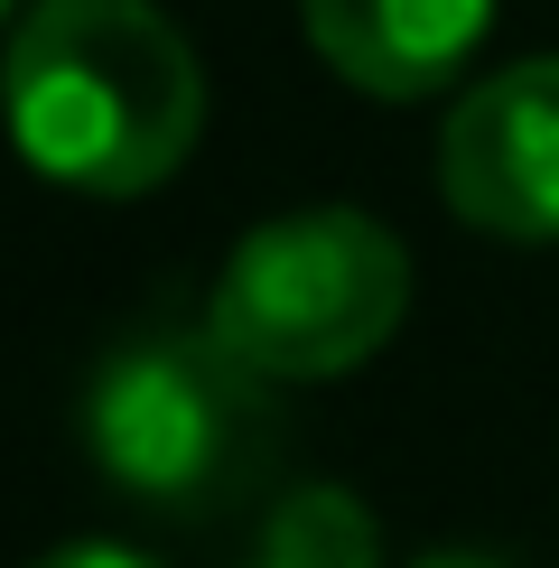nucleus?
I'll list each match as a JSON object with an SVG mask.
<instances>
[{
  "mask_svg": "<svg viewBox=\"0 0 559 568\" xmlns=\"http://www.w3.org/2000/svg\"><path fill=\"white\" fill-rule=\"evenodd\" d=\"M10 122L47 186L159 196L205 131V65L150 0H29L10 29Z\"/></svg>",
  "mask_w": 559,
  "mask_h": 568,
  "instance_id": "obj_1",
  "label": "nucleus"
},
{
  "mask_svg": "<svg viewBox=\"0 0 559 568\" xmlns=\"http://www.w3.org/2000/svg\"><path fill=\"white\" fill-rule=\"evenodd\" d=\"M271 383L205 336V326H140L84 383V457L112 494L150 513H224L271 466Z\"/></svg>",
  "mask_w": 559,
  "mask_h": 568,
  "instance_id": "obj_2",
  "label": "nucleus"
},
{
  "mask_svg": "<svg viewBox=\"0 0 559 568\" xmlns=\"http://www.w3.org/2000/svg\"><path fill=\"white\" fill-rule=\"evenodd\" d=\"M410 317V252L364 205H298L224 252L205 336L262 383H336Z\"/></svg>",
  "mask_w": 559,
  "mask_h": 568,
  "instance_id": "obj_3",
  "label": "nucleus"
},
{
  "mask_svg": "<svg viewBox=\"0 0 559 568\" xmlns=\"http://www.w3.org/2000/svg\"><path fill=\"white\" fill-rule=\"evenodd\" d=\"M438 196L495 243H559V57H522L448 103Z\"/></svg>",
  "mask_w": 559,
  "mask_h": 568,
  "instance_id": "obj_4",
  "label": "nucleus"
},
{
  "mask_svg": "<svg viewBox=\"0 0 559 568\" xmlns=\"http://www.w3.org/2000/svg\"><path fill=\"white\" fill-rule=\"evenodd\" d=\"M298 29L373 103H429L466 75L495 0H298Z\"/></svg>",
  "mask_w": 559,
  "mask_h": 568,
  "instance_id": "obj_5",
  "label": "nucleus"
},
{
  "mask_svg": "<svg viewBox=\"0 0 559 568\" xmlns=\"http://www.w3.org/2000/svg\"><path fill=\"white\" fill-rule=\"evenodd\" d=\"M243 568H383V531L345 485H289Z\"/></svg>",
  "mask_w": 559,
  "mask_h": 568,
  "instance_id": "obj_6",
  "label": "nucleus"
},
{
  "mask_svg": "<svg viewBox=\"0 0 559 568\" xmlns=\"http://www.w3.org/2000/svg\"><path fill=\"white\" fill-rule=\"evenodd\" d=\"M38 568H159V559H140L131 540H57Z\"/></svg>",
  "mask_w": 559,
  "mask_h": 568,
  "instance_id": "obj_7",
  "label": "nucleus"
},
{
  "mask_svg": "<svg viewBox=\"0 0 559 568\" xmlns=\"http://www.w3.org/2000/svg\"><path fill=\"white\" fill-rule=\"evenodd\" d=\"M419 568H512V559H495V550H429Z\"/></svg>",
  "mask_w": 559,
  "mask_h": 568,
  "instance_id": "obj_8",
  "label": "nucleus"
}]
</instances>
